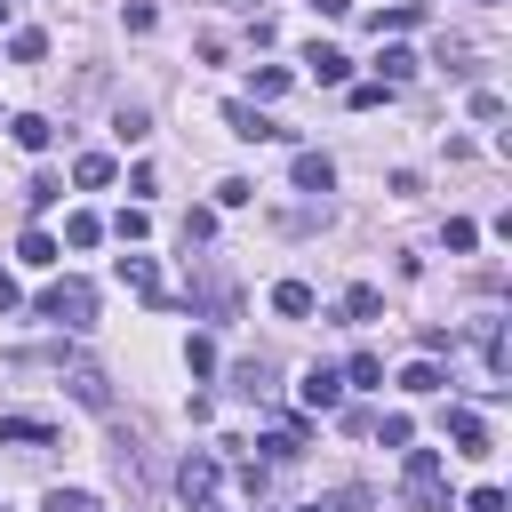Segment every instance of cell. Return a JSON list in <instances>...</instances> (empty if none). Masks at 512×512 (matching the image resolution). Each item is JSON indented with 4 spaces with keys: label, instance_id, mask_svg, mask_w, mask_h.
Listing matches in <instances>:
<instances>
[{
    "label": "cell",
    "instance_id": "6da1fadb",
    "mask_svg": "<svg viewBox=\"0 0 512 512\" xmlns=\"http://www.w3.org/2000/svg\"><path fill=\"white\" fill-rule=\"evenodd\" d=\"M400 496H408V512H448V464H440V448H400Z\"/></svg>",
    "mask_w": 512,
    "mask_h": 512
},
{
    "label": "cell",
    "instance_id": "7a4b0ae2",
    "mask_svg": "<svg viewBox=\"0 0 512 512\" xmlns=\"http://www.w3.org/2000/svg\"><path fill=\"white\" fill-rule=\"evenodd\" d=\"M40 320H56V328H88V320H96V288H88V280H56V288L40 296Z\"/></svg>",
    "mask_w": 512,
    "mask_h": 512
},
{
    "label": "cell",
    "instance_id": "3957f363",
    "mask_svg": "<svg viewBox=\"0 0 512 512\" xmlns=\"http://www.w3.org/2000/svg\"><path fill=\"white\" fill-rule=\"evenodd\" d=\"M216 472H224V464H216L208 448H192V456L176 464V496H184V512H216Z\"/></svg>",
    "mask_w": 512,
    "mask_h": 512
},
{
    "label": "cell",
    "instance_id": "277c9868",
    "mask_svg": "<svg viewBox=\"0 0 512 512\" xmlns=\"http://www.w3.org/2000/svg\"><path fill=\"white\" fill-rule=\"evenodd\" d=\"M224 128H232L240 144H272V136H288V128H280V120H264V104H248V96H232V104H224Z\"/></svg>",
    "mask_w": 512,
    "mask_h": 512
},
{
    "label": "cell",
    "instance_id": "5b68a950",
    "mask_svg": "<svg viewBox=\"0 0 512 512\" xmlns=\"http://www.w3.org/2000/svg\"><path fill=\"white\" fill-rule=\"evenodd\" d=\"M296 400H304L312 416H336V408H344V376L312 360V368H304V384H296Z\"/></svg>",
    "mask_w": 512,
    "mask_h": 512
},
{
    "label": "cell",
    "instance_id": "8992f818",
    "mask_svg": "<svg viewBox=\"0 0 512 512\" xmlns=\"http://www.w3.org/2000/svg\"><path fill=\"white\" fill-rule=\"evenodd\" d=\"M64 384H72V400H80V408L112 416V384H104V368H96V360H72V368H64Z\"/></svg>",
    "mask_w": 512,
    "mask_h": 512
},
{
    "label": "cell",
    "instance_id": "52a82bcc",
    "mask_svg": "<svg viewBox=\"0 0 512 512\" xmlns=\"http://www.w3.org/2000/svg\"><path fill=\"white\" fill-rule=\"evenodd\" d=\"M120 280H128L144 304H168V280H160V264H152V256H120Z\"/></svg>",
    "mask_w": 512,
    "mask_h": 512
},
{
    "label": "cell",
    "instance_id": "ba28073f",
    "mask_svg": "<svg viewBox=\"0 0 512 512\" xmlns=\"http://www.w3.org/2000/svg\"><path fill=\"white\" fill-rule=\"evenodd\" d=\"M448 440H456V456H496V448H488V424H480L472 408H448Z\"/></svg>",
    "mask_w": 512,
    "mask_h": 512
},
{
    "label": "cell",
    "instance_id": "9c48e42d",
    "mask_svg": "<svg viewBox=\"0 0 512 512\" xmlns=\"http://www.w3.org/2000/svg\"><path fill=\"white\" fill-rule=\"evenodd\" d=\"M288 176H296V192H336V160L328 152H296Z\"/></svg>",
    "mask_w": 512,
    "mask_h": 512
},
{
    "label": "cell",
    "instance_id": "30bf717a",
    "mask_svg": "<svg viewBox=\"0 0 512 512\" xmlns=\"http://www.w3.org/2000/svg\"><path fill=\"white\" fill-rule=\"evenodd\" d=\"M376 80H384V88H400V80H416V48H400V40H384V48H376Z\"/></svg>",
    "mask_w": 512,
    "mask_h": 512
},
{
    "label": "cell",
    "instance_id": "8fae6325",
    "mask_svg": "<svg viewBox=\"0 0 512 512\" xmlns=\"http://www.w3.org/2000/svg\"><path fill=\"white\" fill-rule=\"evenodd\" d=\"M112 176H120V168H112V152H80V160H72V184H80V192H104Z\"/></svg>",
    "mask_w": 512,
    "mask_h": 512
},
{
    "label": "cell",
    "instance_id": "7c38bea8",
    "mask_svg": "<svg viewBox=\"0 0 512 512\" xmlns=\"http://www.w3.org/2000/svg\"><path fill=\"white\" fill-rule=\"evenodd\" d=\"M312 304H320V296H312L304 280H280V288H272V312H280V320H312Z\"/></svg>",
    "mask_w": 512,
    "mask_h": 512
},
{
    "label": "cell",
    "instance_id": "4fadbf2b",
    "mask_svg": "<svg viewBox=\"0 0 512 512\" xmlns=\"http://www.w3.org/2000/svg\"><path fill=\"white\" fill-rule=\"evenodd\" d=\"M0 440H16V448H48L56 424H40V416H0Z\"/></svg>",
    "mask_w": 512,
    "mask_h": 512
},
{
    "label": "cell",
    "instance_id": "5bb4252c",
    "mask_svg": "<svg viewBox=\"0 0 512 512\" xmlns=\"http://www.w3.org/2000/svg\"><path fill=\"white\" fill-rule=\"evenodd\" d=\"M440 384H448V376H440V360H432V352L400 368V392H416V400H424V392H440Z\"/></svg>",
    "mask_w": 512,
    "mask_h": 512
},
{
    "label": "cell",
    "instance_id": "9a60e30c",
    "mask_svg": "<svg viewBox=\"0 0 512 512\" xmlns=\"http://www.w3.org/2000/svg\"><path fill=\"white\" fill-rule=\"evenodd\" d=\"M232 392H240V400H264V392H272V360H240V368H232Z\"/></svg>",
    "mask_w": 512,
    "mask_h": 512
},
{
    "label": "cell",
    "instance_id": "2e32d148",
    "mask_svg": "<svg viewBox=\"0 0 512 512\" xmlns=\"http://www.w3.org/2000/svg\"><path fill=\"white\" fill-rule=\"evenodd\" d=\"M8 136H16L24 152H48V136H56V128H48L40 112H16V120H8Z\"/></svg>",
    "mask_w": 512,
    "mask_h": 512
},
{
    "label": "cell",
    "instance_id": "e0dca14e",
    "mask_svg": "<svg viewBox=\"0 0 512 512\" xmlns=\"http://www.w3.org/2000/svg\"><path fill=\"white\" fill-rule=\"evenodd\" d=\"M304 64H312V80H328V88H336V80H344V72H352V64H344V56H336V48H320V40H312V48H304Z\"/></svg>",
    "mask_w": 512,
    "mask_h": 512
},
{
    "label": "cell",
    "instance_id": "ac0fdd59",
    "mask_svg": "<svg viewBox=\"0 0 512 512\" xmlns=\"http://www.w3.org/2000/svg\"><path fill=\"white\" fill-rule=\"evenodd\" d=\"M16 256H24V264H32V272H48V264H56V256H64V248H56V240H48V232H24V240H16Z\"/></svg>",
    "mask_w": 512,
    "mask_h": 512
},
{
    "label": "cell",
    "instance_id": "d6986e66",
    "mask_svg": "<svg viewBox=\"0 0 512 512\" xmlns=\"http://www.w3.org/2000/svg\"><path fill=\"white\" fill-rule=\"evenodd\" d=\"M344 384L376 392V384H384V360H376V352H352V360H344Z\"/></svg>",
    "mask_w": 512,
    "mask_h": 512
},
{
    "label": "cell",
    "instance_id": "ffe728a7",
    "mask_svg": "<svg viewBox=\"0 0 512 512\" xmlns=\"http://www.w3.org/2000/svg\"><path fill=\"white\" fill-rule=\"evenodd\" d=\"M416 24H424V0H400V8L376 16V32H416Z\"/></svg>",
    "mask_w": 512,
    "mask_h": 512
},
{
    "label": "cell",
    "instance_id": "44dd1931",
    "mask_svg": "<svg viewBox=\"0 0 512 512\" xmlns=\"http://www.w3.org/2000/svg\"><path fill=\"white\" fill-rule=\"evenodd\" d=\"M64 240H72V248H96V240H104V216H88V208L64 216Z\"/></svg>",
    "mask_w": 512,
    "mask_h": 512
},
{
    "label": "cell",
    "instance_id": "7402d4cb",
    "mask_svg": "<svg viewBox=\"0 0 512 512\" xmlns=\"http://www.w3.org/2000/svg\"><path fill=\"white\" fill-rule=\"evenodd\" d=\"M40 512H104V504H96V496H80V488H48V496H40Z\"/></svg>",
    "mask_w": 512,
    "mask_h": 512
},
{
    "label": "cell",
    "instance_id": "603a6c76",
    "mask_svg": "<svg viewBox=\"0 0 512 512\" xmlns=\"http://www.w3.org/2000/svg\"><path fill=\"white\" fill-rule=\"evenodd\" d=\"M248 88H256V104H272V96H288V64H264V72H256Z\"/></svg>",
    "mask_w": 512,
    "mask_h": 512
},
{
    "label": "cell",
    "instance_id": "cb8c5ba5",
    "mask_svg": "<svg viewBox=\"0 0 512 512\" xmlns=\"http://www.w3.org/2000/svg\"><path fill=\"white\" fill-rule=\"evenodd\" d=\"M8 56H16V64H40V56H48V32H16Z\"/></svg>",
    "mask_w": 512,
    "mask_h": 512
},
{
    "label": "cell",
    "instance_id": "d4e9b609",
    "mask_svg": "<svg viewBox=\"0 0 512 512\" xmlns=\"http://www.w3.org/2000/svg\"><path fill=\"white\" fill-rule=\"evenodd\" d=\"M112 136H120V144H144V136H152V120H144V112H136V104H128V112H120V120H112Z\"/></svg>",
    "mask_w": 512,
    "mask_h": 512
},
{
    "label": "cell",
    "instance_id": "484cf974",
    "mask_svg": "<svg viewBox=\"0 0 512 512\" xmlns=\"http://www.w3.org/2000/svg\"><path fill=\"white\" fill-rule=\"evenodd\" d=\"M248 200H256L248 176H224V184H216V208H248Z\"/></svg>",
    "mask_w": 512,
    "mask_h": 512
},
{
    "label": "cell",
    "instance_id": "4316f807",
    "mask_svg": "<svg viewBox=\"0 0 512 512\" xmlns=\"http://www.w3.org/2000/svg\"><path fill=\"white\" fill-rule=\"evenodd\" d=\"M112 232H120V240H128V248H136V240H144V232H152V216H144V208H120V216H112Z\"/></svg>",
    "mask_w": 512,
    "mask_h": 512
},
{
    "label": "cell",
    "instance_id": "83f0119b",
    "mask_svg": "<svg viewBox=\"0 0 512 512\" xmlns=\"http://www.w3.org/2000/svg\"><path fill=\"white\" fill-rule=\"evenodd\" d=\"M472 240H480V224L472 216H448V256H472Z\"/></svg>",
    "mask_w": 512,
    "mask_h": 512
},
{
    "label": "cell",
    "instance_id": "f1b7e54d",
    "mask_svg": "<svg viewBox=\"0 0 512 512\" xmlns=\"http://www.w3.org/2000/svg\"><path fill=\"white\" fill-rule=\"evenodd\" d=\"M344 312H352V320H376L384 296H376V288H344Z\"/></svg>",
    "mask_w": 512,
    "mask_h": 512
},
{
    "label": "cell",
    "instance_id": "f546056e",
    "mask_svg": "<svg viewBox=\"0 0 512 512\" xmlns=\"http://www.w3.org/2000/svg\"><path fill=\"white\" fill-rule=\"evenodd\" d=\"M184 368H192V376H216V344L192 336V344H184Z\"/></svg>",
    "mask_w": 512,
    "mask_h": 512
},
{
    "label": "cell",
    "instance_id": "4dcf8cb0",
    "mask_svg": "<svg viewBox=\"0 0 512 512\" xmlns=\"http://www.w3.org/2000/svg\"><path fill=\"white\" fill-rule=\"evenodd\" d=\"M384 96H392V88H384V80H352V112H376V104H384Z\"/></svg>",
    "mask_w": 512,
    "mask_h": 512
},
{
    "label": "cell",
    "instance_id": "1f68e13d",
    "mask_svg": "<svg viewBox=\"0 0 512 512\" xmlns=\"http://www.w3.org/2000/svg\"><path fill=\"white\" fill-rule=\"evenodd\" d=\"M192 240H216V208H192V216H184V248H192Z\"/></svg>",
    "mask_w": 512,
    "mask_h": 512
},
{
    "label": "cell",
    "instance_id": "d6a6232c",
    "mask_svg": "<svg viewBox=\"0 0 512 512\" xmlns=\"http://www.w3.org/2000/svg\"><path fill=\"white\" fill-rule=\"evenodd\" d=\"M376 440H384V448H408V440H416V424H408V416H384V424H376Z\"/></svg>",
    "mask_w": 512,
    "mask_h": 512
},
{
    "label": "cell",
    "instance_id": "836d02e7",
    "mask_svg": "<svg viewBox=\"0 0 512 512\" xmlns=\"http://www.w3.org/2000/svg\"><path fill=\"white\" fill-rule=\"evenodd\" d=\"M464 512H504V488H496V480H480V488L464 496Z\"/></svg>",
    "mask_w": 512,
    "mask_h": 512
},
{
    "label": "cell",
    "instance_id": "e575fe53",
    "mask_svg": "<svg viewBox=\"0 0 512 512\" xmlns=\"http://www.w3.org/2000/svg\"><path fill=\"white\" fill-rule=\"evenodd\" d=\"M472 120H504V96L496 88H472Z\"/></svg>",
    "mask_w": 512,
    "mask_h": 512
},
{
    "label": "cell",
    "instance_id": "d590c367",
    "mask_svg": "<svg viewBox=\"0 0 512 512\" xmlns=\"http://www.w3.org/2000/svg\"><path fill=\"white\" fill-rule=\"evenodd\" d=\"M56 192H64L56 176H32V184H24V200H32V208H56Z\"/></svg>",
    "mask_w": 512,
    "mask_h": 512
},
{
    "label": "cell",
    "instance_id": "8d00e7d4",
    "mask_svg": "<svg viewBox=\"0 0 512 512\" xmlns=\"http://www.w3.org/2000/svg\"><path fill=\"white\" fill-rule=\"evenodd\" d=\"M312 16H352V0H304Z\"/></svg>",
    "mask_w": 512,
    "mask_h": 512
},
{
    "label": "cell",
    "instance_id": "74e56055",
    "mask_svg": "<svg viewBox=\"0 0 512 512\" xmlns=\"http://www.w3.org/2000/svg\"><path fill=\"white\" fill-rule=\"evenodd\" d=\"M0 312H16V280L8 272H0Z\"/></svg>",
    "mask_w": 512,
    "mask_h": 512
},
{
    "label": "cell",
    "instance_id": "f35d334b",
    "mask_svg": "<svg viewBox=\"0 0 512 512\" xmlns=\"http://www.w3.org/2000/svg\"><path fill=\"white\" fill-rule=\"evenodd\" d=\"M304 512H328V504H304Z\"/></svg>",
    "mask_w": 512,
    "mask_h": 512
}]
</instances>
